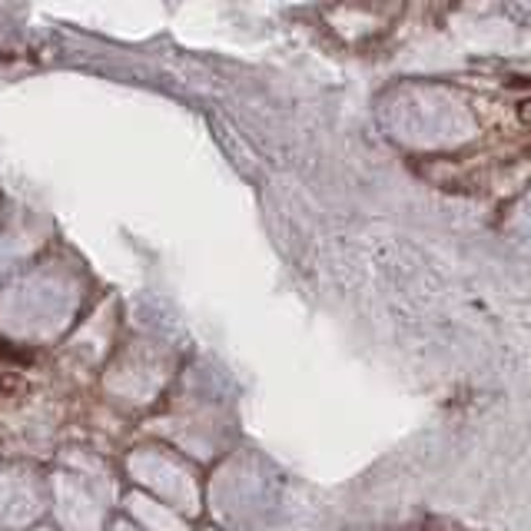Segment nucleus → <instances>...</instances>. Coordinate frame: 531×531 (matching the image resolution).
I'll list each match as a JSON object with an SVG mask.
<instances>
[{
  "instance_id": "f03ea898",
  "label": "nucleus",
  "mask_w": 531,
  "mask_h": 531,
  "mask_svg": "<svg viewBox=\"0 0 531 531\" xmlns=\"http://www.w3.org/2000/svg\"><path fill=\"white\" fill-rule=\"evenodd\" d=\"M519 116L531 123V100H521V103H519Z\"/></svg>"
},
{
  "instance_id": "f257e3e1",
  "label": "nucleus",
  "mask_w": 531,
  "mask_h": 531,
  "mask_svg": "<svg viewBox=\"0 0 531 531\" xmlns=\"http://www.w3.org/2000/svg\"><path fill=\"white\" fill-rule=\"evenodd\" d=\"M0 362H7V366H30V362H34V353H27L20 345L0 339Z\"/></svg>"
}]
</instances>
